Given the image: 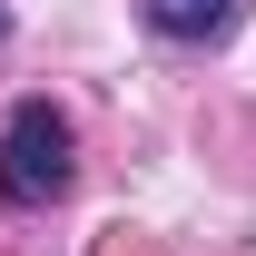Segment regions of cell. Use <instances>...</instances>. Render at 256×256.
Listing matches in <instances>:
<instances>
[{"mask_svg": "<svg viewBox=\"0 0 256 256\" xmlns=\"http://www.w3.org/2000/svg\"><path fill=\"white\" fill-rule=\"evenodd\" d=\"M69 178H79V138H69V118L50 108V98H20L10 128H0V188L20 197V207H50V197H69Z\"/></svg>", "mask_w": 256, "mask_h": 256, "instance_id": "obj_1", "label": "cell"}, {"mask_svg": "<svg viewBox=\"0 0 256 256\" xmlns=\"http://www.w3.org/2000/svg\"><path fill=\"white\" fill-rule=\"evenodd\" d=\"M236 10H246V0H148V30H158V40H188V50H207V40L236 30Z\"/></svg>", "mask_w": 256, "mask_h": 256, "instance_id": "obj_2", "label": "cell"}, {"mask_svg": "<svg viewBox=\"0 0 256 256\" xmlns=\"http://www.w3.org/2000/svg\"><path fill=\"white\" fill-rule=\"evenodd\" d=\"M0 30H10V10H0Z\"/></svg>", "mask_w": 256, "mask_h": 256, "instance_id": "obj_3", "label": "cell"}]
</instances>
